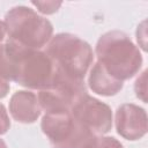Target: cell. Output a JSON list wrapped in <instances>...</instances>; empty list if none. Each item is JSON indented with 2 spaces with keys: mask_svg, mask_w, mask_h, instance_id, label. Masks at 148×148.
I'll return each instance as SVG.
<instances>
[{
  "mask_svg": "<svg viewBox=\"0 0 148 148\" xmlns=\"http://www.w3.org/2000/svg\"><path fill=\"white\" fill-rule=\"evenodd\" d=\"M54 66L42 50H34L8 39L0 47V74L9 82L32 90H43L51 84Z\"/></svg>",
  "mask_w": 148,
  "mask_h": 148,
  "instance_id": "6da1fadb",
  "label": "cell"
},
{
  "mask_svg": "<svg viewBox=\"0 0 148 148\" xmlns=\"http://www.w3.org/2000/svg\"><path fill=\"white\" fill-rule=\"evenodd\" d=\"M97 62L114 79L124 82L135 76L141 69L143 58L138 45L123 31L103 34L95 47Z\"/></svg>",
  "mask_w": 148,
  "mask_h": 148,
  "instance_id": "7a4b0ae2",
  "label": "cell"
},
{
  "mask_svg": "<svg viewBox=\"0 0 148 148\" xmlns=\"http://www.w3.org/2000/svg\"><path fill=\"white\" fill-rule=\"evenodd\" d=\"M45 53L54 69L81 81H84L94 62V51L89 43L68 32L53 36L45 46Z\"/></svg>",
  "mask_w": 148,
  "mask_h": 148,
  "instance_id": "3957f363",
  "label": "cell"
},
{
  "mask_svg": "<svg viewBox=\"0 0 148 148\" xmlns=\"http://www.w3.org/2000/svg\"><path fill=\"white\" fill-rule=\"evenodd\" d=\"M3 22L8 39L29 49L42 50L49 44L53 35L52 23L28 6L10 8L6 13Z\"/></svg>",
  "mask_w": 148,
  "mask_h": 148,
  "instance_id": "277c9868",
  "label": "cell"
},
{
  "mask_svg": "<svg viewBox=\"0 0 148 148\" xmlns=\"http://www.w3.org/2000/svg\"><path fill=\"white\" fill-rule=\"evenodd\" d=\"M40 128L52 148H83L95 136L74 119L71 111L45 113L40 121Z\"/></svg>",
  "mask_w": 148,
  "mask_h": 148,
  "instance_id": "5b68a950",
  "label": "cell"
},
{
  "mask_svg": "<svg viewBox=\"0 0 148 148\" xmlns=\"http://www.w3.org/2000/svg\"><path fill=\"white\" fill-rule=\"evenodd\" d=\"M71 113L75 120L94 135L106 134L112 128L111 108L106 103L88 95V92L77 98L71 109Z\"/></svg>",
  "mask_w": 148,
  "mask_h": 148,
  "instance_id": "8992f818",
  "label": "cell"
},
{
  "mask_svg": "<svg viewBox=\"0 0 148 148\" xmlns=\"http://www.w3.org/2000/svg\"><path fill=\"white\" fill-rule=\"evenodd\" d=\"M117 133L130 141L142 139L147 133L146 110L133 103H125L118 106L114 116Z\"/></svg>",
  "mask_w": 148,
  "mask_h": 148,
  "instance_id": "52a82bcc",
  "label": "cell"
},
{
  "mask_svg": "<svg viewBox=\"0 0 148 148\" xmlns=\"http://www.w3.org/2000/svg\"><path fill=\"white\" fill-rule=\"evenodd\" d=\"M9 113L21 124H34L42 113L37 94L31 90H18L9 99Z\"/></svg>",
  "mask_w": 148,
  "mask_h": 148,
  "instance_id": "ba28073f",
  "label": "cell"
},
{
  "mask_svg": "<svg viewBox=\"0 0 148 148\" xmlns=\"http://www.w3.org/2000/svg\"><path fill=\"white\" fill-rule=\"evenodd\" d=\"M88 86L92 92L104 97H110L117 95L123 89L124 82L111 76L104 67L96 61L89 69Z\"/></svg>",
  "mask_w": 148,
  "mask_h": 148,
  "instance_id": "9c48e42d",
  "label": "cell"
},
{
  "mask_svg": "<svg viewBox=\"0 0 148 148\" xmlns=\"http://www.w3.org/2000/svg\"><path fill=\"white\" fill-rule=\"evenodd\" d=\"M37 98L42 111L45 113L69 112L73 104L75 103V101L69 96L53 87H47L43 90H39Z\"/></svg>",
  "mask_w": 148,
  "mask_h": 148,
  "instance_id": "30bf717a",
  "label": "cell"
},
{
  "mask_svg": "<svg viewBox=\"0 0 148 148\" xmlns=\"http://www.w3.org/2000/svg\"><path fill=\"white\" fill-rule=\"evenodd\" d=\"M83 148H124L121 142L113 136L95 135Z\"/></svg>",
  "mask_w": 148,
  "mask_h": 148,
  "instance_id": "8fae6325",
  "label": "cell"
},
{
  "mask_svg": "<svg viewBox=\"0 0 148 148\" xmlns=\"http://www.w3.org/2000/svg\"><path fill=\"white\" fill-rule=\"evenodd\" d=\"M30 3L37 9V12L43 15H51L57 13L62 5L61 1H31Z\"/></svg>",
  "mask_w": 148,
  "mask_h": 148,
  "instance_id": "7c38bea8",
  "label": "cell"
},
{
  "mask_svg": "<svg viewBox=\"0 0 148 148\" xmlns=\"http://www.w3.org/2000/svg\"><path fill=\"white\" fill-rule=\"evenodd\" d=\"M135 96L143 103H147V71H143L134 83Z\"/></svg>",
  "mask_w": 148,
  "mask_h": 148,
  "instance_id": "4fadbf2b",
  "label": "cell"
},
{
  "mask_svg": "<svg viewBox=\"0 0 148 148\" xmlns=\"http://www.w3.org/2000/svg\"><path fill=\"white\" fill-rule=\"evenodd\" d=\"M136 42H138V47L142 49L145 52L147 51V21L143 20L141 23H139L136 28Z\"/></svg>",
  "mask_w": 148,
  "mask_h": 148,
  "instance_id": "5bb4252c",
  "label": "cell"
},
{
  "mask_svg": "<svg viewBox=\"0 0 148 148\" xmlns=\"http://www.w3.org/2000/svg\"><path fill=\"white\" fill-rule=\"evenodd\" d=\"M10 128V119L2 103H0V135H3Z\"/></svg>",
  "mask_w": 148,
  "mask_h": 148,
  "instance_id": "9a60e30c",
  "label": "cell"
},
{
  "mask_svg": "<svg viewBox=\"0 0 148 148\" xmlns=\"http://www.w3.org/2000/svg\"><path fill=\"white\" fill-rule=\"evenodd\" d=\"M10 90V83L0 74V99L5 98Z\"/></svg>",
  "mask_w": 148,
  "mask_h": 148,
  "instance_id": "2e32d148",
  "label": "cell"
},
{
  "mask_svg": "<svg viewBox=\"0 0 148 148\" xmlns=\"http://www.w3.org/2000/svg\"><path fill=\"white\" fill-rule=\"evenodd\" d=\"M8 40V34H7V28L3 21H0V47Z\"/></svg>",
  "mask_w": 148,
  "mask_h": 148,
  "instance_id": "e0dca14e",
  "label": "cell"
},
{
  "mask_svg": "<svg viewBox=\"0 0 148 148\" xmlns=\"http://www.w3.org/2000/svg\"><path fill=\"white\" fill-rule=\"evenodd\" d=\"M0 148H7V145H6V142L0 138Z\"/></svg>",
  "mask_w": 148,
  "mask_h": 148,
  "instance_id": "ac0fdd59",
  "label": "cell"
}]
</instances>
